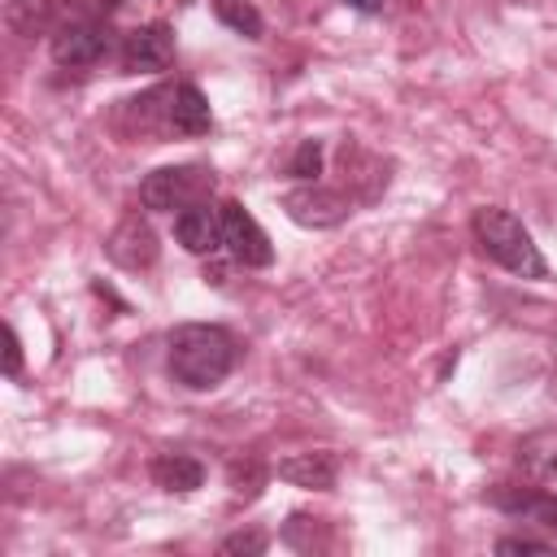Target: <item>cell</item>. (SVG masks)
Returning <instances> with one entry per match:
<instances>
[{"label":"cell","mask_w":557,"mask_h":557,"mask_svg":"<svg viewBox=\"0 0 557 557\" xmlns=\"http://www.w3.org/2000/svg\"><path fill=\"white\" fill-rule=\"evenodd\" d=\"M339 170H344V191L352 200H374L387 187V165L374 152L357 148V144H344L339 148Z\"/></svg>","instance_id":"cell-12"},{"label":"cell","mask_w":557,"mask_h":557,"mask_svg":"<svg viewBox=\"0 0 557 557\" xmlns=\"http://www.w3.org/2000/svg\"><path fill=\"white\" fill-rule=\"evenodd\" d=\"M222 244L231 252V261L248 265V270H265L274 261V244L270 235L257 226V218L239 205V200H226L222 205Z\"/></svg>","instance_id":"cell-6"},{"label":"cell","mask_w":557,"mask_h":557,"mask_svg":"<svg viewBox=\"0 0 557 557\" xmlns=\"http://www.w3.org/2000/svg\"><path fill=\"white\" fill-rule=\"evenodd\" d=\"M265 479H270V466H265L257 453L231 457V466H226V483H231L235 496H244V500H252V496L265 487Z\"/></svg>","instance_id":"cell-17"},{"label":"cell","mask_w":557,"mask_h":557,"mask_svg":"<svg viewBox=\"0 0 557 557\" xmlns=\"http://www.w3.org/2000/svg\"><path fill=\"white\" fill-rule=\"evenodd\" d=\"M209 191H213V174L205 165H165L139 183V205L148 213H174L196 200H209Z\"/></svg>","instance_id":"cell-3"},{"label":"cell","mask_w":557,"mask_h":557,"mask_svg":"<svg viewBox=\"0 0 557 557\" xmlns=\"http://www.w3.org/2000/svg\"><path fill=\"white\" fill-rule=\"evenodd\" d=\"M122 0H57L61 22H104L109 13H117Z\"/></svg>","instance_id":"cell-20"},{"label":"cell","mask_w":557,"mask_h":557,"mask_svg":"<svg viewBox=\"0 0 557 557\" xmlns=\"http://www.w3.org/2000/svg\"><path fill=\"white\" fill-rule=\"evenodd\" d=\"M165 126L178 131V135H205V131L213 126L209 100L200 96L196 83H178V87H170V96H165Z\"/></svg>","instance_id":"cell-13"},{"label":"cell","mask_w":557,"mask_h":557,"mask_svg":"<svg viewBox=\"0 0 557 557\" xmlns=\"http://www.w3.org/2000/svg\"><path fill=\"white\" fill-rule=\"evenodd\" d=\"M487 500L513 518H527L544 531L557 535V492H544V487H522V483H496L487 492Z\"/></svg>","instance_id":"cell-8"},{"label":"cell","mask_w":557,"mask_h":557,"mask_svg":"<svg viewBox=\"0 0 557 557\" xmlns=\"http://www.w3.org/2000/svg\"><path fill=\"white\" fill-rule=\"evenodd\" d=\"M496 553H553V544L548 540H531V535H505V540H496Z\"/></svg>","instance_id":"cell-23"},{"label":"cell","mask_w":557,"mask_h":557,"mask_svg":"<svg viewBox=\"0 0 557 557\" xmlns=\"http://www.w3.org/2000/svg\"><path fill=\"white\" fill-rule=\"evenodd\" d=\"M348 9H357V13H379L383 9V0H344Z\"/></svg>","instance_id":"cell-25"},{"label":"cell","mask_w":557,"mask_h":557,"mask_svg":"<svg viewBox=\"0 0 557 557\" xmlns=\"http://www.w3.org/2000/svg\"><path fill=\"white\" fill-rule=\"evenodd\" d=\"M174 61V35L165 22H148V26H135L126 39H122V70L126 74H157Z\"/></svg>","instance_id":"cell-7"},{"label":"cell","mask_w":557,"mask_h":557,"mask_svg":"<svg viewBox=\"0 0 557 557\" xmlns=\"http://www.w3.org/2000/svg\"><path fill=\"white\" fill-rule=\"evenodd\" d=\"M322 531H326V522H322V518L292 513V518H287V527H283V544H287V548H296V553H313V548L322 544Z\"/></svg>","instance_id":"cell-19"},{"label":"cell","mask_w":557,"mask_h":557,"mask_svg":"<svg viewBox=\"0 0 557 557\" xmlns=\"http://www.w3.org/2000/svg\"><path fill=\"white\" fill-rule=\"evenodd\" d=\"M283 209L296 226L326 231V226H339L352 213V196L339 191V187H326V183H300L283 196Z\"/></svg>","instance_id":"cell-4"},{"label":"cell","mask_w":557,"mask_h":557,"mask_svg":"<svg viewBox=\"0 0 557 557\" xmlns=\"http://www.w3.org/2000/svg\"><path fill=\"white\" fill-rule=\"evenodd\" d=\"M52 48V61L57 65H70V70H83V65H96L109 57L113 48V30L109 22H61L48 39Z\"/></svg>","instance_id":"cell-5"},{"label":"cell","mask_w":557,"mask_h":557,"mask_svg":"<svg viewBox=\"0 0 557 557\" xmlns=\"http://www.w3.org/2000/svg\"><path fill=\"white\" fill-rule=\"evenodd\" d=\"M278 479H287L292 487H305V492H331L335 479H339V457L331 448L292 453V457L278 461Z\"/></svg>","instance_id":"cell-11"},{"label":"cell","mask_w":557,"mask_h":557,"mask_svg":"<svg viewBox=\"0 0 557 557\" xmlns=\"http://www.w3.org/2000/svg\"><path fill=\"white\" fill-rule=\"evenodd\" d=\"M174 239L196 257L213 252L222 244V209H213L209 200H196V205L178 209L174 213Z\"/></svg>","instance_id":"cell-10"},{"label":"cell","mask_w":557,"mask_h":557,"mask_svg":"<svg viewBox=\"0 0 557 557\" xmlns=\"http://www.w3.org/2000/svg\"><path fill=\"white\" fill-rule=\"evenodd\" d=\"M152 479L165 492H196L205 483V466L191 453H161L152 461Z\"/></svg>","instance_id":"cell-14"},{"label":"cell","mask_w":557,"mask_h":557,"mask_svg":"<svg viewBox=\"0 0 557 557\" xmlns=\"http://www.w3.org/2000/svg\"><path fill=\"white\" fill-rule=\"evenodd\" d=\"M518 470L531 479H557V431H535L518 444Z\"/></svg>","instance_id":"cell-16"},{"label":"cell","mask_w":557,"mask_h":557,"mask_svg":"<svg viewBox=\"0 0 557 557\" xmlns=\"http://www.w3.org/2000/svg\"><path fill=\"white\" fill-rule=\"evenodd\" d=\"M213 17L222 26H231L235 35H244V39H261V30H265L261 13L248 0H213Z\"/></svg>","instance_id":"cell-18"},{"label":"cell","mask_w":557,"mask_h":557,"mask_svg":"<svg viewBox=\"0 0 557 557\" xmlns=\"http://www.w3.org/2000/svg\"><path fill=\"white\" fill-rule=\"evenodd\" d=\"M287 174H292V178H300V183H313V178L322 174V144H318V139H300V144H296V152H292Z\"/></svg>","instance_id":"cell-21"},{"label":"cell","mask_w":557,"mask_h":557,"mask_svg":"<svg viewBox=\"0 0 557 557\" xmlns=\"http://www.w3.org/2000/svg\"><path fill=\"white\" fill-rule=\"evenodd\" d=\"M265 531H235V535H226L222 544H218V553L222 557H261L265 553Z\"/></svg>","instance_id":"cell-22"},{"label":"cell","mask_w":557,"mask_h":557,"mask_svg":"<svg viewBox=\"0 0 557 557\" xmlns=\"http://www.w3.org/2000/svg\"><path fill=\"white\" fill-rule=\"evenodd\" d=\"M470 226H474L479 248H483L496 265H505V270L518 274V278H548V261L540 257L531 231H527L509 209H496V205L474 209V222H470Z\"/></svg>","instance_id":"cell-2"},{"label":"cell","mask_w":557,"mask_h":557,"mask_svg":"<svg viewBox=\"0 0 557 557\" xmlns=\"http://www.w3.org/2000/svg\"><path fill=\"white\" fill-rule=\"evenodd\" d=\"M235 339L222 326L209 322H183L170 331V379L191 387V392H209L218 387L231 370H235Z\"/></svg>","instance_id":"cell-1"},{"label":"cell","mask_w":557,"mask_h":557,"mask_svg":"<svg viewBox=\"0 0 557 557\" xmlns=\"http://www.w3.org/2000/svg\"><path fill=\"white\" fill-rule=\"evenodd\" d=\"M109 257L122 265V270H148L152 261H157V235H152V226L139 218V213H131V218H122L117 226H113V235H109Z\"/></svg>","instance_id":"cell-9"},{"label":"cell","mask_w":557,"mask_h":557,"mask_svg":"<svg viewBox=\"0 0 557 557\" xmlns=\"http://www.w3.org/2000/svg\"><path fill=\"white\" fill-rule=\"evenodd\" d=\"M4 374H9V379L22 374V339H17L13 326H4Z\"/></svg>","instance_id":"cell-24"},{"label":"cell","mask_w":557,"mask_h":557,"mask_svg":"<svg viewBox=\"0 0 557 557\" xmlns=\"http://www.w3.org/2000/svg\"><path fill=\"white\" fill-rule=\"evenodd\" d=\"M61 9L57 0H9L4 9V22L17 30V35H44V30H57L61 22Z\"/></svg>","instance_id":"cell-15"}]
</instances>
